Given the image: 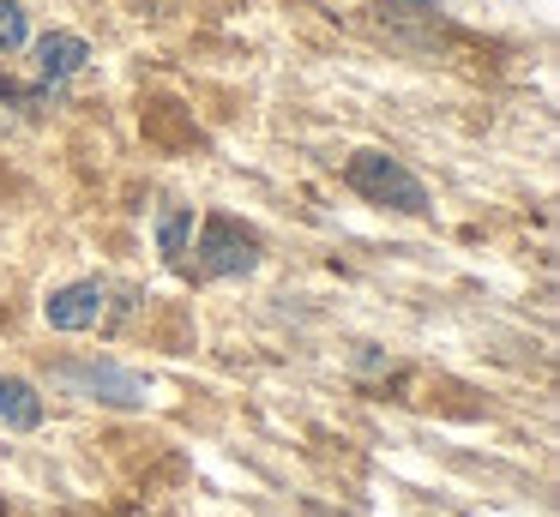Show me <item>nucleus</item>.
Wrapping results in <instances>:
<instances>
[{
	"label": "nucleus",
	"mask_w": 560,
	"mask_h": 517,
	"mask_svg": "<svg viewBox=\"0 0 560 517\" xmlns=\"http://www.w3.org/2000/svg\"><path fill=\"white\" fill-rule=\"evenodd\" d=\"M187 235H194V211H187V204H170V211L158 216V247L170 252V259H182Z\"/></svg>",
	"instance_id": "obj_7"
},
{
	"label": "nucleus",
	"mask_w": 560,
	"mask_h": 517,
	"mask_svg": "<svg viewBox=\"0 0 560 517\" xmlns=\"http://www.w3.org/2000/svg\"><path fill=\"white\" fill-rule=\"evenodd\" d=\"M43 319H49L55 331H91V325L103 319V289H97V283H67V289H55V295L43 301Z\"/></svg>",
	"instance_id": "obj_4"
},
{
	"label": "nucleus",
	"mask_w": 560,
	"mask_h": 517,
	"mask_svg": "<svg viewBox=\"0 0 560 517\" xmlns=\"http://www.w3.org/2000/svg\"><path fill=\"white\" fill-rule=\"evenodd\" d=\"M0 421H7V427H19V433H31L43 421V397L31 391L25 379H0Z\"/></svg>",
	"instance_id": "obj_6"
},
{
	"label": "nucleus",
	"mask_w": 560,
	"mask_h": 517,
	"mask_svg": "<svg viewBox=\"0 0 560 517\" xmlns=\"http://www.w3.org/2000/svg\"><path fill=\"white\" fill-rule=\"evenodd\" d=\"M55 379H61L73 397H97V403H121V409H133V403L151 397V385L139 379V373L115 367V361H61Z\"/></svg>",
	"instance_id": "obj_2"
},
{
	"label": "nucleus",
	"mask_w": 560,
	"mask_h": 517,
	"mask_svg": "<svg viewBox=\"0 0 560 517\" xmlns=\"http://www.w3.org/2000/svg\"><path fill=\"white\" fill-rule=\"evenodd\" d=\"M350 187L374 204H392V211H428V187L386 151H355L350 156Z\"/></svg>",
	"instance_id": "obj_1"
},
{
	"label": "nucleus",
	"mask_w": 560,
	"mask_h": 517,
	"mask_svg": "<svg viewBox=\"0 0 560 517\" xmlns=\"http://www.w3.org/2000/svg\"><path fill=\"white\" fill-rule=\"evenodd\" d=\"M259 265V235L242 228L235 216H206L199 228V271L206 277H242Z\"/></svg>",
	"instance_id": "obj_3"
},
{
	"label": "nucleus",
	"mask_w": 560,
	"mask_h": 517,
	"mask_svg": "<svg viewBox=\"0 0 560 517\" xmlns=\"http://www.w3.org/2000/svg\"><path fill=\"white\" fill-rule=\"evenodd\" d=\"M31 24H25V7L19 0H0V55H13V48H25Z\"/></svg>",
	"instance_id": "obj_8"
},
{
	"label": "nucleus",
	"mask_w": 560,
	"mask_h": 517,
	"mask_svg": "<svg viewBox=\"0 0 560 517\" xmlns=\"http://www.w3.org/2000/svg\"><path fill=\"white\" fill-rule=\"evenodd\" d=\"M91 60V48H85V36H73V31H49L37 43V72L43 79H67V72H79Z\"/></svg>",
	"instance_id": "obj_5"
}]
</instances>
